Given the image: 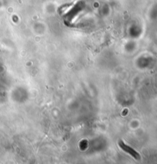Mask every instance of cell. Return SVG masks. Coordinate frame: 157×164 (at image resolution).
<instances>
[{
	"label": "cell",
	"mask_w": 157,
	"mask_h": 164,
	"mask_svg": "<svg viewBox=\"0 0 157 164\" xmlns=\"http://www.w3.org/2000/svg\"><path fill=\"white\" fill-rule=\"evenodd\" d=\"M119 146H121V148L122 149L123 151L127 152V153H130L132 156H133L134 158H136L137 160H139V155L138 153H137V152L135 151L133 149H132V148H130V146H127L126 144L123 143V142L122 141H120L119 142Z\"/></svg>",
	"instance_id": "cell-1"
}]
</instances>
